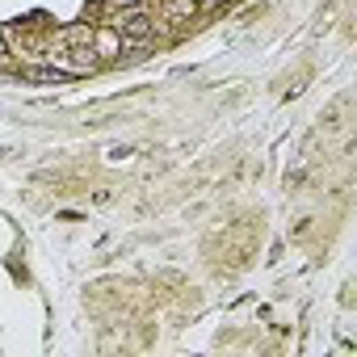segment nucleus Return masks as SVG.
<instances>
[{"label":"nucleus","instance_id":"1","mask_svg":"<svg viewBox=\"0 0 357 357\" xmlns=\"http://www.w3.org/2000/svg\"><path fill=\"white\" fill-rule=\"evenodd\" d=\"M151 34H155V26H151V17L147 13H130L126 22H122V43H151Z\"/></svg>","mask_w":357,"mask_h":357},{"label":"nucleus","instance_id":"2","mask_svg":"<svg viewBox=\"0 0 357 357\" xmlns=\"http://www.w3.org/2000/svg\"><path fill=\"white\" fill-rule=\"evenodd\" d=\"M26 76H30V80H43V84H63V80H76V76H72L68 68H59V63H55V68H30Z\"/></svg>","mask_w":357,"mask_h":357},{"label":"nucleus","instance_id":"3","mask_svg":"<svg viewBox=\"0 0 357 357\" xmlns=\"http://www.w3.org/2000/svg\"><path fill=\"white\" fill-rule=\"evenodd\" d=\"M93 43H97V51H101V55H118V51H122V38H118L114 30H97V34H93Z\"/></svg>","mask_w":357,"mask_h":357},{"label":"nucleus","instance_id":"4","mask_svg":"<svg viewBox=\"0 0 357 357\" xmlns=\"http://www.w3.org/2000/svg\"><path fill=\"white\" fill-rule=\"evenodd\" d=\"M63 43H72V47L93 43V30H89V26H72V30H63Z\"/></svg>","mask_w":357,"mask_h":357},{"label":"nucleus","instance_id":"5","mask_svg":"<svg viewBox=\"0 0 357 357\" xmlns=\"http://www.w3.org/2000/svg\"><path fill=\"white\" fill-rule=\"evenodd\" d=\"M9 59V47H5V34H0V63H5Z\"/></svg>","mask_w":357,"mask_h":357},{"label":"nucleus","instance_id":"6","mask_svg":"<svg viewBox=\"0 0 357 357\" xmlns=\"http://www.w3.org/2000/svg\"><path fill=\"white\" fill-rule=\"evenodd\" d=\"M202 5H219V0H202Z\"/></svg>","mask_w":357,"mask_h":357}]
</instances>
